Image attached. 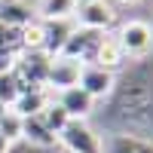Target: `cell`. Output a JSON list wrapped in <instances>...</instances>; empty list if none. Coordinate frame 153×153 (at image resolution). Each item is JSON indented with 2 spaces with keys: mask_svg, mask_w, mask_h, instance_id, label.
<instances>
[{
  "mask_svg": "<svg viewBox=\"0 0 153 153\" xmlns=\"http://www.w3.org/2000/svg\"><path fill=\"white\" fill-rule=\"evenodd\" d=\"M58 141L71 153H104L101 138L92 132V126H89L86 120H68L65 129L58 132Z\"/></svg>",
  "mask_w": 153,
  "mask_h": 153,
  "instance_id": "1",
  "label": "cell"
},
{
  "mask_svg": "<svg viewBox=\"0 0 153 153\" xmlns=\"http://www.w3.org/2000/svg\"><path fill=\"white\" fill-rule=\"evenodd\" d=\"M76 9L80 12H74V16L80 19V28H86V31H101L104 34L110 25L117 22V9H113L107 0H80Z\"/></svg>",
  "mask_w": 153,
  "mask_h": 153,
  "instance_id": "2",
  "label": "cell"
},
{
  "mask_svg": "<svg viewBox=\"0 0 153 153\" xmlns=\"http://www.w3.org/2000/svg\"><path fill=\"white\" fill-rule=\"evenodd\" d=\"M117 40L123 46V55H147L150 52V46H153V31H150V25L147 22H126L120 34H117Z\"/></svg>",
  "mask_w": 153,
  "mask_h": 153,
  "instance_id": "3",
  "label": "cell"
},
{
  "mask_svg": "<svg viewBox=\"0 0 153 153\" xmlns=\"http://www.w3.org/2000/svg\"><path fill=\"white\" fill-rule=\"evenodd\" d=\"M80 68H83V61L68 58V55H55L52 61H46V76H43V80L61 92V89H68V86H76Z\"/></svg>",
  "mask_w": 153,
  "mask_h": 153,
  "instance_id": "4",
  "label": "cell"
},
{
  "mask_svg": "<svg viewBox=\"0 0 153 153\" xmlns=\"http://www.w3.org/2000/svg\"><path fill=\"white\" fill-rule=\"evenodd\" d=\"M76 86H80L83 92H89L92 98H104V95L113 92V71L98 68V65H83Z\"/></svg>",
  "mask_w": 153,
  "mask_h": 153,
  "instance_id": "5",
  "label": "cell"
},
{
  "mask_svg": "<svg viewBox=\"0 0 153 153\" xmlns=\"http://www.w3.org/2000/svg\"><path fill=\"white\" fill-rule=\"evenodd\" d=\"M92 104H95V98L83 92L80 86H68L58 92V107L68 113V120H86L92 113Z\"/></svg>",
  "mask_w": 153,
  "mask_h": 153,
  "instance_id": "6",
  "label": "cell"
},
{
  "mask_svg": "<svg viewBox=\"0 0 153 153\" xmlns=\"http://www.w3.org/2000/svg\"><path fill=\"white\" fill-rule=\"evenodd\" d=\"M101 31H86V28H76L71 31V37L65 40L58 55H68V58H76V61H89L95 52V43H98Z\"/></svg>",
  "mask_w": 153,
  "mask_h": 153,
  "instance_id": "7",
  "label": "cell"
},
{
  "mask_svg": "<svg viewBox=\"0 0 153 153\" xmlns=\"http://www.w3.org/2000/svg\"><path fill=\"white\" fill-rule=\"evenodd\" d=\"M123 61H126V55H123L120 40L110 37V34H101L98 43H95V52H92V58H89V65H98V68L113 71V68H120Z\"/></svg>",
  "mask_w": 153,
  "mask_h": 153,
  "instance_id": "8",
  "label": "cell"
},
{
  "mask_svg": "<svg viewBox=\"0 0 153 153\" xmlns=\"http://www.w3.org/2000/svg\"><path fill=\"white\" fill-rule=\"evenodd\" d=\"M46 104H49L46 95L34 86V89H22V92H19V98L12 101V110H16L19 117H40Z\"/></svg>",
  "mask_w": 153,
  "mask_h": 153,
  "instance_id": "9",
  "label": "cell"
},
{
  "mask_svg": "<svg viewBox=\"0 0 153 153\" xmlns=\"http://www.w3.org/2000/svg\"><path fill=\"white\" fill-rule=\"evenodd\" d=\"M76 3L80 0H40L37 12H40L43 22H68L76 12Z\"/></svg>",
  "mask_w": 153,
  "mask_h": 153,
  "instance_id": "10",
  "label": "cell"
},
{
  "mask_svg": "<svg viewBox=\"0 0 153 153\" xmlns=\"http://www.w3.org/2000/svg\"><path fill=\"white\" fill-rule=\"evenodd\" d=\"M22 120H25V123H22V138H28L31 144H37V147H52V144L58 141V138L43 126L40 117H22Z\"/></svg>",
  "mask_w": 153,
  "mask_h": 153,
  "instance_id": "11",
  "label": "cell"
},
{
  "mask_svg": "<svg viewBox=\"0 0 153 153\" xmlns=\"http://www.w3.org/2000/svg\"><path fill=\"white\" fill-rule=\"evenodd\" d=\"M22 89H25L22 86V76L16 71H0V101H3V104L12 107V101L19 98Z\"/></svg>",
  "mask_w": 153,
  "mask_h": 153,
  "instance_id": "12",
  "label": "cell"
},
{
  "mask_svg": "<svg viewBox=\"0 0 153 153\" xmlns=\"http://www.w3.org/2000/svg\"><path fill=\"white\" fill-rule=\"evenodd\" d=\"M40 120H43V126H46V129L58 138V132L65 129V123H68V113L61 110L58 104H46V107H43V113H40Z\"/></svg>",
  "mask_w": 153,
  "mask_h": 153,
  "instance_id": "13",
  "label": "cell"
},
{
  "mask_svg": "<svg viewBox=\"0 0 153 153\" xmlns=\"http://www.w3.org/2000/svg\"><path fill=\"white\" fill-rule=\"evenodd\" d=\"M22 123H25V120L9 107L3 117H0V135H6L9 141H19V138H22Z\"/></svg>",
  "mask_w": 153,
  "mask_h": 153,
  "instance_id": "14",
  "label": "cell"
},
{
  "mask_svg": "<svg viewBox=\"0 0 153 153\" xmlns=\"http://www.w3.org/2000/svg\"><path fill=\"white\" fill-rule=\"evenodd\" d=\"M25 46L31 49H43V25H25Z\"/></svg>",
  "mask_w": 153,
  "mask_h": 153,
  "instance_id": "15",
  "label": "cell"
},
{
  "mask_svg": "<svg viewBox=\"0 0 153 153\" xmlns=\"http://www.w3.org/2000/svg\"><path fill=\"white\" fill-rule=\"evenodd\" d=\"M9 147H12V141L6 135H0V153H9Z\"/></svg>",
  "mask_w": 153,
  "mask_h": 153,
  "instance_id": "16",
  "label": "cell"
},
{
  "mask_svg": "<svg viewBox=\"0 0 153 153\" xmlns=\"http://www.w3.org/2000/svg\"><path fill=\"white\" fill-rule=\"evenodd\" d=\"M6 110H9V104H3V101H0V117H3Z\"/></svg>",
  "mask_w": 153,
  "mask_h": 153,
  "instance_id": "17",
  "label": "cell"
},
{
  "mask_svg": "<svg viewBox=\"0 0 153 153\" xmlns=\"http://www.w3.org/2000/svg\"><path fill=\"white\" fill-rule=\"evenodd\" d=\"M120 3H129V6H135V3H141V0H120Z\"/></svg>",
  "mask_w": 153,
  "mask_h": 153,
  "instance_id": "18",
  "label": "cell"
},
{
  "mask_svg": "<svg viewBox=\"0 0 153 153\" xmlns=\"http://www.w3.org/2000/svg\"><path fill=\"white\" fill-rule=\"evenodd\" d=\"M61 153H71V150H61Z\"/></svg>",
  "mask_w": 153,
  "mask_h": 153,
  "instance_id": "19",
  "label": "cell"
}]
</instances>
